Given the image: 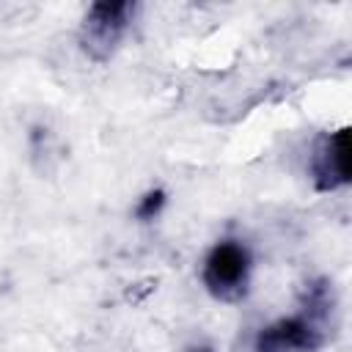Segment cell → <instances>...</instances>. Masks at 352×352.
Returning a JSON list of instances; mask_svg holds the SVG:
<instances>
[{"instance_id": "obj_1", "label": "cell", "mask_w": 352, "mask_h": 352, "mask_svg": "<svg viewBox=\"0 0 352 352\" xmlns=\"http://www.w3.org/2000/svg\"><path fill=\"white\" fill-rule=\"evenodd\" d=\"M250 270V256L239 242H220L212 248L204 264V283L220 300H236L245 292Z\"/></svg>"}, {"instance_id": "obj_2", "label": "cell", "mask_w": 352, "mask_h": 352, "mask_svg": "<svg viewBox=\"0 0 352 352\" xmlns=\"http://www.w3.org/2000/svg\"><path fill=\"white\" fill-rule=\"evenodd\" d=\"M319 344V336L316 330L300 319V316H292V319H280L275 324H270L267 330L258 333V341H256V352H292V349H314Z\"/></svg>"}, {"instance_id": "obj_3", "label": "cell", "mask_w": 352, "mask_h": 352, "mask_svg": "<svg viewBox=\"0 0 352 352\" xmlns=\"http://www.w3.org/2000/svg\"><path fill=\"white\" fill-rule=\"evenodd\" d=\"M314 170H316V184L322 190L349 182V129L336 132L324 143V148L316 157Z\"/></svg>"}, {"instance_id": "obj_4", "label": "cell", "mask_w": 352, "mask_h": 352, "mask_svg": "<svg viewBox=\"0 0 352 352\" xmlns=\"http://www.w3.org/2000/svg\"><path fill=\"white\" fill-rule=\"evenodd\" d=\"M129 6L126 3H99L91 8V16L85 19L88 22V41L91 47L94 44H110L118 38L121 28H124V16H126Z\"/></svg>"}, {"instance_id": "obj_5", "label": "cell", "mask_w": 352, "mask_h": 352, "mask_svg": "<svg viewBox=\"0 0 352 352\" xmlns=\"http://www.w3.org/2000/svg\"><path fill=\"white\" fill-rule=\"evenodd\" d=\"M162 204H165V192L162 190H154V192H146L143 198H140V204H138V209H135V214L140 217V220H151L160 209H162Z\"/></svg>"}, {"instance_id": "obj_6", "label": "cell", "mask_w": 352, "mask_h": 352, "mask_svg": "<svg viewBox=\"0 0 352 352\" xmlns=\"http://www.w3.org/2000/svg\"><path fill=\"white\" fill-rule=\"evenodd\" d=\"M192 352H212V349H206V346H201V349H192Z\"/></svg>"}]
</instances>
